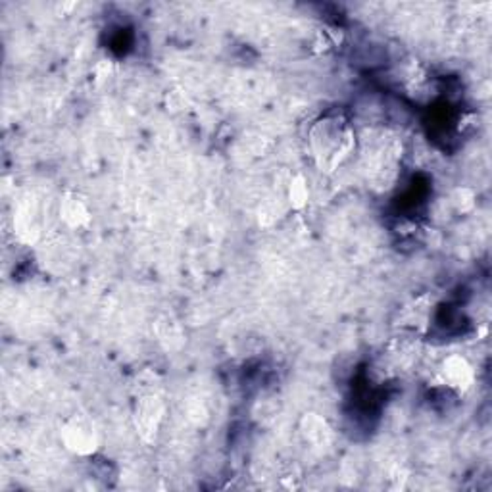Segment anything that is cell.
<instances>
[{
	"label": "cell",
	"instance_id": "obj_1",
	"mask_svg": "<svg viewBox=\"0 0 492 492\" xmlns=\"http://www.w3.org/2000/svg\"><path fill=\"white\" fill-rule=\"evenodd\" d=\"M64 439H66L67 448L77 454L93 452L94 445H96L94 429L91 425H85L83 421H74L72 425H67Z\"/></svg>",
	"mask_w": 492,
	"mask_h": 492
},
{
	"label": "cell",
	"instance_id": "obj_2",
	"mask_svg": "<svg viewBox=\"0 0 492 492\" xmlns=\"http://www.w3.org/2000/svg\"><path fill=\"white\" fill-rule=\"evenodd\" d=\"M445 379L450 386H466L471 381V367L464 358H450L445 362Z\"/></svg>",
	"mask_w": 492,
	"mask_h": 492
},
{
	"label": "cell",
	"instance_id": "obj_3",
	"mask_svg": "<svg viewBox=\"0 0 492 492\" xmlns=\"http://www.w3.org/2000/svg\"><path fill=\"white\" fill-rule=\"evenodd\" d=\"M62 216L64 220L69 223V225H83L89 221V212H86V206L81 202L79 199H66L64 204H62Z\"/></svg>",
	"mask_w": 492,
	"mask_h": 492
},
{
	"label": "cell",
	"instance_id": "obj_4",
	"mask_svg": "<svg viewBox=\"0 0 492 492\" xmlns=\"http://www.w3.org/2000/svg\"><path fill=\"white\" fill-rule=\"evenodd\" d=\"M291 202L296 208H302L308 202V186L302 177H296L291 183Z\"/></svg>",
	"mask_w": 492,
	"mask_h": 492
}]
</instances>
